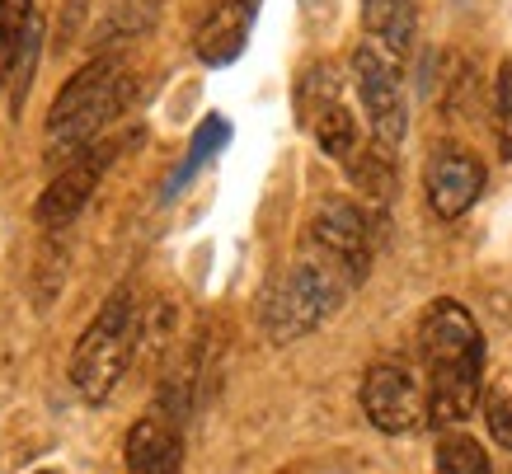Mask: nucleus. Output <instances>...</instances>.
Masks as SVG:
<instances>
[{"label": "nucleus", "mask_w": 512, "mask_h": 474, "mask_svg": "<svg viewBox=\"0 0 512 474\" xmlns=\"http://www.w3.org/2000/svg\"><path fill=\"white\" fill-rule=\"evenodd\" d=\"M437 474H489V456L470 432H442L437 437Z\"/></svg>", "instance_id": "17"}, {"label": "nucleus", "mask_w": 512, "mask_h": 474, "mask_svg": "<svg viewBox=\"0 0 512 474\" xmlns=\"http://www.w3.org/2000/svg\"><path fill=\"white\" fill-rule=\"evenodd\" d=\"M33 474H57V470H33Z\"/></svg>", "instance_id": "22"}, {"label": "nucleus", "mask_w": 512, "mask_h": 474, "mask_svg": "<svg viewBox=\"0 0 512 474\" xmlns=\"http://www.w3.org/2000/svg\"><path fill=\"white\" fill-rule=\"evenodd\" d=\"M348 291H353V277L320 249H306L287 273L268 282L264 301H259V324H264L268 343H296L311 329H320V320L343 306Z\"/></svg>", "instance_id": "2"}, {"label": "nucleus", "mask_w": 512, "mask_h": 474, "mask_svg": "<svg viewBox=\"0 0 512 474\" xmlns=\"http://www.w3.org/2000/svg\"><path fill=\"white\" fill-rule=\"evenodd\" d=\"M226 137H231L226 118H217V113H212V118H207V123L193 132V146H188V155H184V165H179V174H174L170 184H165V198H174V193H179V188H184L188 179H193V174H198V169L207 165V160H212L221 146H226Z\"/></svg>", "instance_id": "16"}, {"label": "nucleus", "mask_w": 512, "mask_h": 474, "mask_svg": "<svg viewBox=\"0 0 512 474\" xmlns=\"http://www.w3.org/2000/svg\"><path fill=\"white\" fill-rule=\"evenodd\" d=\"M254 5L259 0H217L212 15L193 33V52L207 66H231L249 43V24H254Z\"/></svg>", "instance_id": "10"}, {"label": "nucleus", "mask_w": 512, "mask_h": 474, "mask_svg": "<svg viewBox=\"0 0 512 474\" xmlns=\"http://www.w3.org/2000/svg\"><path fill=\"white\" fill-rule=\"evenodd\" d=\"M494 118H498V155H503V160H512V57L498 66Z\"/></svg>", "instance_id": "19"}, {"label": "nucleus", "mask_w": 512, "mask_h": 474, "mask_svg": "<svg viewBox=\"0 0 512 474\" xmlns=\"http://www.w3.org/2000/svg\"><path fill=\"white\" fill-rule=\"evenodd\" d=\"M132 352H137V301L127 287H118L71 352V385L80 390V399L104 404L127 376Z\"/></svg>", "instance_id": "4"}, {"label": "nucleus", "mask_w": 512, "mask_h": 474, "mask_svg": "<svg viewBox=\"0 0 512 474\" xmlns=\"http://www.w3.org/2000/svg\"><path fill=\"white\" fill-rule=\"evenodd\" d=\"M306 123H311L315 141H320V151L334 155V160H348V155L357 151V118H353V108L343 104V99L320 104Z\"/></svg>", "instance_id": "14"}, {"label": "nucleus", "mask_w": 512, "mask_h": 474, "mask_svg": "<svg viewBox=\"0 0 512 474\" xmlns=\"http://www.w3.org/2000/svg\"><path fill=\"white\" fill-rule=\"evenodd\" d=\"M390 151H395V146L372 141L362 155H348V160H353V165H348V179H353L372 202H390L395 198V188H400V174H395V165H390Z\"/></svg>", "instance_id": "15"}, {"label": "nucleus", "mask_w": 512, "mask_h": 474, "mask_svg": "<svg viewBox=\"0 0 512 474\" xmlns=\"http://www.w3.org/2000/svg\"><path fill=\"white\" fill-rule=\"evenodd\" d=\"M320 5H329V0H306V10H320Z\"/></svg>", "instance_id": "21"}, {"label": "nucleus", "mask_w": 512, "mask_h": 474, "mask_svg": "<svg viewBox=\"0 0 512 474\" xmlns=\"http://www.w3.org/2000/svg\"><path fill=\"white\" fill-rule=\"evenodd\" d=\"M38 47H43V19L33 10V0H0V85L15 76L19 66L29 80Z\"/></svg>", "instance_id": "12"}, {"label": "nucleus", "mask_w": 512, "mask_h": 474, "mask_svg": "<svg viewBox=\"0 0 512 474\" xmlns=\"http://www.w3.org/2000/svg\"><path fill=\"white\" fill-rule=\"evenodd\" d=\"M362 409L376 432L409 437L428 428V390L404 362H372L362 376Z\"/></svg>", "instance_id": "5"}, {"label": "nucleus", "mask_w": 512, "mask_h": 474, "mask_svg": "<svg viewBox=\"0 0 512 474\" xmlns=\"http://www.w3.org/2000/svg\"><path fill=\"white\" fill-rule=\"evenodd\" d=\"M419 352L428 367V418L437 428H451L470 418L480 404V371H484V334L475 315L461 301H433L419 324Z\"/></svg>", "instance_id": "1"}, {"label": "nucleus", "mask_w": 512, "mask_h": 474, "mask_svg": "<svg viewBox=\"0 0 512 474\" xmlns=\"http://www.w3.org/2000/svg\"><path fill=\"white\" fill-rule=\"evenodd\" d=\"M113 155H118V146H113V141L85 146V151H80L76 160H71V165H66L62 174L43 188V198H38V226H47V230L71 226V221L85 212V202H90L94 184L104 179V169H109Z\"/></svg>", "instance_id": "9"}, {"label": "nucleus", "mask_w": 512, "mask_h": 474, "mask_svg": "<svg viewBox=\"0 0 512 474\" xmlns=\"http://www.w3.org/2000/svg\"><path fill=\"white\" fill-rule=\"evenodd\" d=\"M311 249H320L325 259H334L343 273L353 277V287H362V277L372 268V249H376L372 216L348 198H329L325 207L315 212Z\"/></svg>", "instance_id": "6"}, {"label": "nucleus", "mask_w": 512, "mask_h": 474, "mask_svg": "<svg viewBox=\"0 0 512 474\" xmlns=\"http://www.w3.org/2000/svg\"><path fill=\"white\" fill-rule=\"evenodd\" d=\"M184 465V437L170 413H146L127 432V474H179Z\"/></svg>", "instance_id": "11"}, {"label": "nucleus", "mask_w": 512, "mask_h": 474, "mask_svg": "<svg viewBox=\"0 0 512 474\" xmlns=\"http://www.w3.org/2000/svg\"><path fill=\"white\" fill-rule=\"evenodd\" d=\"M362 29L376 38V52L400 62L419 33V0H362Z\"/></svg>", "instance_id": "13"}, {"label": "nucleus", "mask_w": 512, "mask_h": 474, "mask_svg": "<svg viewBox=\"0 0 512 474\" xmlns=\"http://www.w3.org/2000/svg\"><path fill=\"white\" fill-rule=\"evenodd\" d=\"M353 80H357V99L367 108V123H372L381 146H400L404 127H409V108H404V85L400 71L386 52L376 47H357L353 52Z\"/></svg>", "instance_id": "8"}, {"label": "nucleus", "mask_w": 512, "mask_h": 474, "mask_svg": "<svg viewBox=\"0 0 512 474\" xmlns=\"http://www.w3.org/2000/svg\"><path fill=\"white\" fill-rule=\"evenodd\" d=\"M484 179H489V169H484V160L470 151V146H461V141H437L433 151H428V174H423L433 216H442V221L466 216L470 207L480 202Z\"/></svg>", "instance_id": "7"}, {"label": "nucleus", "mask_w": 512, "mask_h": 474, "mask_svg": "<svg viewBox=\"0 0 512 474\" xmlns=\"http://www.w3.org/2000/svg\"><path fill=\"white\" fill-rule=\"evenodd\" d=\"M132 104V76L118 57H94L62 85L47 113V155H80Z\"/></svg>", "instance_id": "3"}, {"label": "nucleus", "mask_w": 512, "mask_h": 474, "mask_svg": "<svg viewBox=\"0 0 512 474\" xmlns=\"http://www.w3.org/2000/svg\"><path fill=\"white\" fill-rule=\"evenodd\" d=\"M484 423H489L494 446L512 451V376H498V381L484 390Z\"/></svg>", "instance_id": "18"}, {"label": "nucleus", "mask_w": 512, "mask_h": 474, "mask_svg": "<svg viewBox=\"0 0 512 474\" xmlns=\"http://www.w3.org/2000/svg\"><path fill=\"white\" fill-rule=\"evenodd\" d=\"M156 19H160V0H123L118 15H113V33L137 38V33H146Z\"/></svg>", "instance_id": "20"}]
</instances>
